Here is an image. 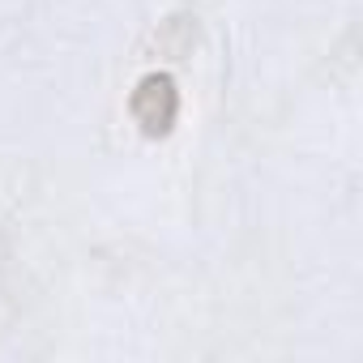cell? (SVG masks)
I'll return each instance as SVG.
<instances>
[{"mask_svg":"<svg viewBox=\"0 0 363 363\" xmlns=\"http://www.w3.org/2000/svg\"><path fill=\"white\" fill-rule=\"evenodd\" d=\"M128 111L137 120V128L145 137H167L179 120V90L171 73H145L133 94H128Z\"/></svg>","mask_w":363,"mask_h":363,"instance_id":"6da1fadb","label":"cell"}]
</instances>
